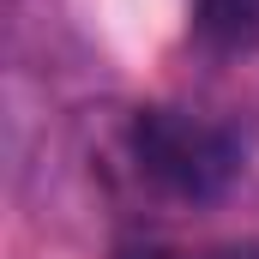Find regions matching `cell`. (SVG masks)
Masks as SVG:
<instances>
[{"label":"cell","mask_w":259,"mask_h":259,"mask_svg":"<svg viewBox=\"0 0 259 259\" xmlns=\"http://www.w3.org/2000/svg\"><path fill=\"white\" fill-rule=\"evenodd\" d=\"M127 145H133L139 175H151L169 199H187V205L223 199L235 187V175H241L235 133L193 115V109H169V103L139 109L127 127Z\"/></svg>","instance_id":"1"},{"label":"cell","mask_w":259,"mask_h":259,"mask_svg":"<svg viewBox=\"0 0 259 259\" xmlns=\"http://www.w3.org/2000/svg\"><path fill=\"white\" fill-rule=\"evenodd\" d=\"M193 30L199 42L235 55L259 42V0H193Z\"/></svg>","instance_id":"2"},{"label":"cell","mask_w":259,"mask_h":259,"mask_svg":"<svg viewBox=\"0 0 259 259\" xmlns=\"http://www.w3.org/2000/svg\"><path fill=\"white\" fill-rule=\"evenodd\" d=\"M115 259H205V253H187V247H169V241H121Z\"/></svg>","instance_id":"3"},{"label":"cell","mask_w":259,"mask_h":259,"mask_svg":"<svg viewBox=\"0 0 259 259\" xmlns=\"http://www.w3.org/2000/svg\"><path fill=\"white\" fill-rule=\"evenodd\" d=\"M205 259H259V241H223V247H211Z\"/></svg>","instance_id":"4"}]
</instances>
